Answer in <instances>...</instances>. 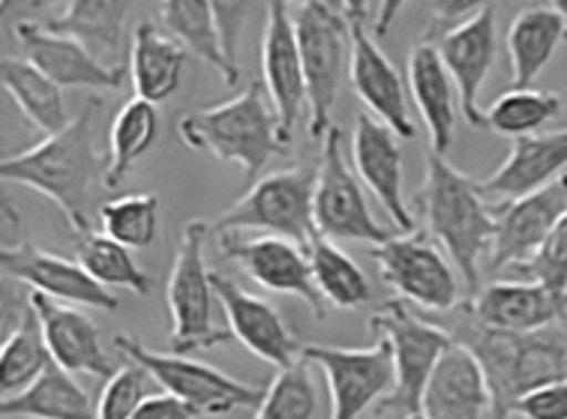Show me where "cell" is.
<instances>
[{"instance_id":"cell-2","label":"cell","mask_w":567,"mask_h":419,"mask_svg":"<svg viewBox=\"0 0 567 419\" xmlns=\"http://www.w3.org/2000/svg\"><path fill=\"white\" fill-rule=\"evenodd\" d=\"M454 342L475 354L493 396V419L514 417L516 401L532 389L567 380V317L535 333H498L477 324L460 306Z\"/></svg>"},{"instance_id":"cell-9","label":"cell","mask_w":567,"mask_h":419,"mask_svg":"<svg viewBox=\"0 0 567 419\" xmlns=\"http://www.w3.org/2000/svg\"><path fill=\"white\" fill-rule=\"evenodd\" d=\"M114 348L121 350L130 363L145 366L165 392H172L184 401L186 408L196 410V417H226L240 408H258L265 399V387L244 384L238 378H228L219 368L181 357V354H163L142 345V338L130 333L114 336Z\"/></svg>"},{"instance_id":"cell-10","label":"cell","mask_w":567,"mask_h":419,"mask_svg":"<svg viewBox=\"0 0 567 419\" xmlns=\"http://www.w3.org/2000/svg\"><path fill=\"white\" fill-rule=\"evenodd\" d=\"M370 258L379 264L384 285L393 287L403 303L409 300L423 312H454L463 306L454 261L444 258L426 231L393 234L388 243L372 245Z\"/></svg>"},{"instance_id":"cell-18","label":"cell","mask_w":567,"mask_h":419,"mask_svg":"<svg viewBox=\"0 0 567 419\" xmlns=\"http://www.w3.org/2000/svg\"><path fill=\"white\" fill-rule=\"evenodd\" d=\"M426 42H433L439 54H442L444 66L454 78L456 96H460V108L468 126L486 129L484 112L477 105L481 87H484L486 75L495 63V7L493 3H481V10L472 19L460 21L454 28L439 33H426Z\"/></svg>"},{"instance_id":"cell-37","label":"cell","mask_w":567,"mask_h":419,"mask_svg":"<svg viewBox=\"0 0 567 419\" xmlns=\"http://www.w3.org/2000/svg\"><path fill=\"white\" fill-rule=\"evenodd\" d=\"M561 96L549 91H516L511 87L507 93H502L489 112L484 114L486 129H493L498 135H507V138H526V135H537L547 123H553L561 114Z\"/></svg>"},{"instance_id":"cell-41","label":"cell","mask_w":567,"mask_h":419,"mask_svg":"<svg viewBox=\"0 0 567 419\" xmlns=\"http://www.w3.org/2000/svg\"><path fill=\"white\" fill-rule=\"evenodd\" d=\"M523 273L537 285L567 297V213L558 219V226L553 228L547 243L540 245V252L528 261Z\"/></svg>"},{"instance_id":"cell-24","label":"cell","mask_w":567,"mask_h":419,"mask_svg":"<svg viewBox=\"0 0 567 419\" xmlns=\"http://www.w3.org/2000/svg\"><path fill=\"white\" fill-rule=\"evenodd\" d=\"M567 168V129L516 138L505 163L481 180V192L493 205L519 201L544 186L556 184Z\"/></svg>"},{"instance_id":"cell-7","label":"cell","mask_w":567,"mask_h":419,"mask_svg":"<svg viewBox=\"0 0 567 419\" xmlns=\"http://www.w3.org/2000/svg\"><path fill=\"white\" fill-rule=\"evenodd\" d=\"M316 177L312 168H286L274 175L258 177L238 201L226 207L214 219V231L238 234V231H261L270 237H286L291 243L307 245L319 237L312 198H316Z\"/></svg>"},{"instance_id":"cell-22","label":"cell","mask_w":567,"mask_h":419,"mask_svg":"<svg viewBox=\"0 0 567 419\" xmlns=\"http://www.w3.org/2000/svg\"><path fill=\"white\" fill-rule=\"evenodd\" d=\"M28 306L37 312L45 333V345L52 350V359L70 375H93V378H112L114 366L103 348L100 327L93 317L70 303L28 291Z\"/></svg>"},{"instance_id":"cell-4","label":"cell","mask_w":567,"mask_h":419,"mask_svg":"<svg viewBox=\"0 0 567 419\" xmlns=\"http://www.w3.org/2000/svg\"><path fill=\"white\" fill-rule=\"evenodd\" d=\"M177 138L198 154L219 163H235L256 184L277 154L286 150L279 138V117L274 112L265 82L247 84L226 103L189 112L177 123Z\"/></svg>"},{"instance_id":"cell-45","label":"cell","mask_w":567,"mask_h":419,"mask_svg":"<svg viewBox=\"0 0 567 419\" xmlns=\"http://www.w3.org/2000/svg\"><path fill=\"white\" fill-rule=\"evenodd\" d=\"M553 7H556L558 15H561V19H567V0H556V3H553Z\"/></svg>"},{"instance_id":"cell-6","label":"cell","mask_w":567,"mask_h":419,"mask_svg":"<svg viewBox=\"0 0 567 419\" xmlns=\"http://www.w3.org/2000/svg\"><path fill=\"white\" fill-rule=\"evenodd\" d=\"M370 329L379 338L388 342L393 357V392L372 410L375 417L396 413L400 419L412 417L421 410L423 389L433 378L439 359L444 350L454 345L451 329L435 327L430 321H423L405 306L403 300H384L370 317Z\"/></svg>"},{"instance_id":"cell-3","label":"cell","mask_w":567,"mask_h":419,"mask_svg":"<svg viewBox=\"0 0 567 419\" xmlns=\"http://www.w3.org/2000/svg\"><path fill=\"white\" fill-rule=\"evenodd\" d=\"M423 222L433 240L444 245L460 270L468 300L481 291V261H489L495 240V216L481 192V180L454 168L444 156L426 154V177L414 192Z\"/></svg>"},{"instance_id":"cell-16","label":"cell","mask_w":567,"mask_h":419,"mask_svg":"<svg viewBox=\"0 0 567 419\" xmlns=\"http://www.w3.org/2000/svg\"><path fill=\"white\" fill-rule=\"evenodd\" d=\"M265 7H268L265 10L268 21L261 33V75H265V91L279 117V138L289 147L307 108V78H303V63H300L291 3L277 0Z\"/></svg>"},{"instance_id":"cell-39","label":"cell","mask_w":567,"mask_h":419,"mask_svg":"<svg viewBox=\"0 0 567 419\" xmlns=\"http://www.w3.org/2000/svg\"><path fill=\"white\" fill-rule=\"evenodd\" d=\"M319 410V392L312 384V363L300 357L295 366L282 368L265 387V399L252 419H312Z\"/></svg>"},{"instance_id":"cell-27","label":"cell","mask_w":567,"mask_h":419,"mask_svg":"<svg viewBox=\"0 0 567 419\" xmlns=\"http://www.w3.org/2000/svg\"><path fill=\"white\" fill-rule=\"evenodd\" d=\"M126 15L130 3L124 0H73L58 19L45 21V28L84 45L109 70H121L130 66Z\"/></svg>"},{"instance_id":"cell-5","label":"cell","mask_w":567,"mask_h":419,"mask_svg":"<svg viewBox=\"0 0 567 419\" xmlns=\"http://www.w3.org/2000/svg\"><path fill=\"white\" fill-rule=\"evenodd\" d=\"M291 15H295L300 63L307 78L310 135L316 142H324V135L333 129L330 114L351 66L349 15H346V3H321V0L298 3Z\"/></svg>"},{"instance_id":"cell-46","label":"cell","mask_w":567,"mask_h":419,"mask_svg":"<svg viewBox=\"0 0 567 419\" xmlns=\"http://www.w3.org/2000/svg\"><path fill=\"white\" fill-rule=\"evenodd\" d=\"M405 419H426V417H423L421 410H417V413H412V417H405Z\"/></svg>"},{"instance_id":"cell-1","label":"cell","mask_w":567,"mask_h":419,"mask_svg":"<svg viewBox=\"0 0 567 419\" xmlns=\"http://www.w3.org/2000/svg\"><path fill=\"white\" fill-rule=\"evenodd\" d=\"M96 112H100V99L93 96L63 133L42 138L24 154L3 156V163H0V177L7 184H21L33 192L45 195L61 210L73 237L93 231V184H96V177H105L109 171V156L96 154V144H93Z\"/></svg>"},{"instance_id":"cell-35","label":"cell","mask_w":567,"mask_h":419,"mask_svg":"<svg viewBox=\"0 0 567 419\" xmlns=\"http://www.w3.org/2000/svg\"><path fill=\"white\" fill-rule=\"evenodd\" d=\"M49 366H52V350L45 345L40 317L28 306L21 312L16 329L3 342V348H0V389H3V399L19 396L31 384H37Z\"/></svg>"},{"instance_id":"cell-47","label":"cell","mask_w":567,"mask_h":419,"mask_svg":"<svg viewBox=\"0 0 567 419\" xmlns=\"http://www.w3.org/2000/svg\"><path fill=\"white\" fill-rule=\"evenodd\" d=\"M565 42H567V31H565Z\"/></svg>"},{"instance_id":"cell-43","label":"cell","mask_w":567,"mask_h":419,"mask_svg":"<svg viewBox=\"0 0 567 419\" xmlns=\"http://www.w3.org/2000/svg\"><path fill=\"white\" fill-rule=\"evenodd\" d=\"M130 419H196V410L186 408L184 401L172 392H154L151 399L142 401V408L135 410Z\"/></svg>"},{"instance_id":"cell-40","label":"cell","mask_w":567,"mask_h":419,"mask_svg":"<svg viewBox=\"0 0 567 419\" xmlns=\"http://www.w3.org/2000/svg\"><path fill=\"white\" fill-rule=\"evenodd\" d=\"M156 387L159 384L145 366L126 359V366L117 368L112 378L105 380L100 405H96V419H130L142 408V401L154 396Z\"/></svg>"},{"instance_id":"cell-31","label":"cell","mask_w":567,"mask_h":419,"mask_svg":"<svg viewBox=\"0 0 567 419\" xmlns=\"http://www.w3.org/2000/svg\"><path fill=\"white\" fill-rule=\"evenodd\" d=\"M3 417L24 419H96V405L79 387V380L52 359L37 384L0 401Z\"/></svg>"},{"instance_id":"cell-20","label":"cell","mask_w":567,"mask_h":419,"mask_svg":"<svg viewBox=\"0 0 567 419\" xmlns=\"http://www.w3.org/2000/svg\"><path fill=\"white\" fill-rule=\"evenodd\" d=\"M351 163L354 175L361 177V184L370 189L384 213L391 216V222L403 234H414V216L405 205L403 195V150L400 138L391 126L375 121L370 112H361L354 117L351 129Z\"/></svg>"},{"instance_id":"cell-36","label":"cell","mask_w":567,"mask_h":419,"mask_svg":"<svg viewBox=\"0 0 567 419\" xmlns=\"http://www.w3.org/2000/svg\"><path fill=\"white\" fill-rule=\"evenodd\" d=\"M75 261L91 273L103 287H126L138 297L151 294V276L142 266L135 264L133 249L114 243L112 237H105L103 231H87V234L75 237Z\"/></svg>"},{"instance_id":"cell-11","label":"cell","mask_w":567,"mask_h":419,"mask_svg":"<svg viewBox=\"0 0 567 419\" xmlns=\"http://www.w3.org/2000/svg\"><path fill=\"white\" fill-rule=\"evenodd\" d=\"M319 177H316V198H312V216L316 231L328 240H351V243L382 245L393 237L391 228L375 222L370 213L363 186L349 168L346 159V135L340 126H333L321 142Z\"/></svg>"},{"instance_id":"cell-12","label":"cell","mask_w":567,"mask_h":419,"mask_svg":"<svg viewBox=\"0 0 567 419\" xmlns=\"http://www.w3.org/2000/svg\"><path fill=\"white\" fill-rule=\"evenodd\" d=\"M303 357L321 368L330 387V419H361L393 392V357L388 342L379 338L372 348L340 345H303Z\"/></svg>"},{"instance_id":"cell-32","label":"cell","mask_w":567,"mask_h":419,"mask_svg":"<svg viewBox=\"0 0 567 419\" xmlns=\"http://www.w3.org/2000/svg\"><path fill=\"white\" fill-rule=\"evenodd\" d=\"M0 82H3V91L12 96V103L19 105V112L28 117V123L45 138L70 126L61 87L45 72L37 70L28 57H3Z\"/></svg>"},{"instance_id":"cell-28","label":"cell","mask_w":567,"mask_h":419,"mask_svg":"<svg viewBox=\"0 0 567 419\" xmlns=\"http://www.w3.org/2000/svg\"><path fill=\"white\" fill-rule=\"evenodd\" d=\"M184 45L145 19L135 24L133 42H130V78H133L135 96L145 103H165L181 91L186 70Z\"/></svg>"},{"instance_id":"cell-19","label":"cell","mask_w":567,"mask_h":419,"mask_svg":"<svg viewBox=\"0 0 567 419\" xmlns=\"http://www.w3.org/2000/svg\"><path fill=\"white\" fill-rule=\"evenodd\" d=\"M0 264H3V276L16 279L21 285L58 300V303L103 308V312L117 308V297L96 279H91V273L79 261L45 252L40 245H7L0 252Z\"/></svg>"},{"instance_id":"cell-14","label":"cell","mask_w":567,"mask_h":419,"mask_svg":"<svg viewBox=\"0 0 567 419\" xmlns=\"http://www.w3.org/2000/svg\"><path fill=\"white\" fill-rule=\"evenodd\" d=\"M219 252L228 261L244 266L258 287H265L270 294H286V297L303 300L316 317H324L328 303L321 300L316 279H312L310 258L307 249L291 243L286 237H252V240H238V234L219 237Z\"/></svg>"},{"instance_id":"cell-34","label":"cell","mask_w":567,"mask_h":419,"mask_svg":"<svg viewBox=\"0 0 567 419\" xmlns=\"http://www.w3.org/2000/svg\"><path fill=\"white\" fill-rule=\"evenodd\" d=\"M307 258H310L312 279L319 287L321 300L333 308H361L372 300L370 279L363 273L354 258L342 252L340 245L328 240V237H316L307 245Z\"/></svg>"},{"instance_id":"cell-17","label":"cell","mask_w":567,"mask_h":419,"mask_svg":"<svg viewBox=\"0 0 567 419\" xmlns=\"http://www.w3.org/2000/svg\"><path fill=\"white\" fill-rule=\"evenodd\" d=\"M210 282H214L219 306L226 312L228 333L231 338H238L252 357L265 359L279 371L295 366L303 357V342L291 333L277 306L249 294L247 287H240L235 279L219 270H210Z\"/></svg>"},{"instance_id":"cell-8","label":"cell","mask_w":567,"mask_h":419,"mask_svg":"<svg viewBox=\"0 0 567 419\" xmlns=\"http://www.w3.org/2000/svg\"><path fill=\"white\" fill-rule=\"evenodd\" d=\"M205 237L207 222L202 219L186 222L184 237L175 252V264H172V276H168V291H165L168 317H172L168 348L181 357L219 348L231 336L228 329H219L214 324V297L217 294H214L210 270L205 264Z\"/></svg>"},{"instance_id":"cell-15","label":"cell","mask_w":567,"mask_h":419,"mask_svg":"<svg viewBox=\"0 0 567 419\" xmlns=\"http://www.w3.org/2000/svg\"><path fill=\"white\" fill-rule=\"evenodd\" d=\"M567 213V175L556 184L544 186L540 192H532L519 201L493 205L495 240L486 266L493 273H502L507 266L526 270L528 261L547 243L558 219Z\"/></svg>"},{"instance_id":"cell-23","label":"cell","mask_w":567,"mask_h":419,"mask_svg":"<svg viewBox=\"0 0 567 419\" xmlns=\"http://www.w3.org/2000/svg\"><path fill=\"white\" fill-rule=\"evenodd\" d=\"M468 315L498 333H535L567 317V297L549 287L526 282H493L463 303Z\"/></svg>"},{"instance_id":"cell-30","label":"cell","mask_w":567,"mask_h":419,"mask_svg":"<svg viewBox=\"0 0 567 419\" xmlns=\"http://www.w3.org/2000/svg\"><path fill=\"white\" fill-rule=\"evenodd\" d=\"M567 24L558 10L549 7H528L516 12V19L507 28V57H511V75L516 91H528L540 78L553 61L558 42H565Z\"/></svg>"},{"instance_id":"cell-13","label":"cell","mask_w":567,"mask_h":419,"mask_svg":"<svg viewBox=\"0 0 567 419\" xmlns=\"http://www.w3.org/2000/svg\"><path fill=\"white\" fill-rule=\"evenodd\" d=\"M346 15H349L351 28V66H349V84L354 96L361 99L375 121L391 126L396 138L412 142L414 123L409 114V99H405V87L400 72L388 61V54L379 49V42L367 31V15H370V3L351 0L346 3Z\"/></svg>"},{"instance_id":"cell-44","label":"cell","mask_w":567,"mask_h":419,"mask_svg":"<svg viewBox=\"0 0 567 419\" xmlns=\"http://www.w3.org/2000/svg\"><path fill=\"white\" fill-rule=\"evenodd\" d=\"M379 7H382V19H379V24H375V36H384V33H388V28H391V19L393 15H396V12H400V7H403V3H379Z\"/></svg>"},{"instance_id":"cell-21","label":"cell","mask_w":567,"mask_h":419,"mask_svg":"<svg viewBox=\"0 0 567 419\" xmlns=\"http://www.w3.org/2000/svg\"><path fill=\"white\" fill-rule=\"evenodd\" d=\"M16 40L28 54V61L45 72L58 87H84V91H121L130 78V66L109 70L96 61L84 45L70 36L49 31L37 21H19Z\"/></svg>"},{"instance_id":"cell-26","label":"cell","mask_w":567,"mask_h":419,"mask_svg":"<svg viewBox=\"0 0 567 419\" xmlns=\"http://www.w3.org/2000/svg\"><path fill=\"white\" fill-rule=\"evenodd\" d=\"M409 91H412L414 105L430 133V150L444 156L454 144L460 96H456L454 78L433 42L421 40L409 54Z\"/></svg>"},{"instance_id":"cell-29","label":"cell","mask_w":567,"mask_h":419,"mask_svg":"<svg viewBox=\"0 0 567 419\" xmlns=\"http://www.w3.org/2000/svg\"><path fill=\"white\" fill-rule=\"evenodd\" d=\"M159 19L186 52L196 54L198 61L217 72L219 82L228 84V87L240 82L238 57L228 54L214 3H207V0H165V3H159Z\"/></svg>"},{"instance_id":"cell-42","label":"cell","mask_w":567,"mask_h":419,"mask_svg":"<svg viewBox=\"0 0 567 419\" xmlns=\"http://www.w3.org/2000/svg\"><path fill=\"white\" fill-rule=\"evenodd\" d=\"M514 413L523 419H567V380L532 389L516 401Z\"/></svg>"},{"instance_id":"cell-25","label":"cell","mask_w":567,"mask_h":419,"mask_svg":"<svg viewBox=\"0 0 567 419\" xmlns=\"http://www.w3.org/2000/svg\"><path fill=\"white\" fill-rule=\"evenodd\" d=\"M421 413L426 419H493V396L484 368L460 342L439 359L423 389Z\"/></svg>"},{"instance_id":"cell-38","label":"cell","mask_w":567,"mask_h":419,"mask_svg":"<svg viewBox=\"0 0 567 419\" xmlns=\"http://www.w3.org/2000/svg\"><path fill=\"white\" fill-rule=\"evenodd\" d=\"M96 213L100 231L126 249H147L159 237V198L151 192L112 198Z\"/></svg>"},{"instance_id":"cell-33","label":"cell","mask_w":567,"mask_h":419,"mask_svg":"<svg viewBox=\"0 0 567 419\" xmlns=\"http://www.w3.org/2000/svg\"><path fill=\"white\" fill-rule=\"evenodd\" d=\"M159 138V108L133 96L117 112L109 133V171H105V189H121L126 177L133 175L138 159L151 150Z\"/></svg>"}]
</instances>
